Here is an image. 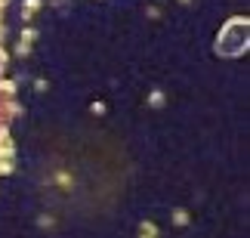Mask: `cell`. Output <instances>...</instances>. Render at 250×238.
I'll use <instances>...</instances> for the list:
<instances>
[{
  "label": "cell",
  "mask_w": 250,
  "mask_h": 238,
  "mask_svg": "<svg viewBox=\"0 0 250 238\" xmlns=\"http://www.w3.org/2000/svg\"><path fill=\"white\" fill-rule=\"evenodd\" d=\"M247 43H250L247 22H244V19H238V22H229L226 25V31L219 34V41H216V50L223 53V56H241L247 50Z\"/></svg>",
  "instance_id": "1"
}]
</instances>
